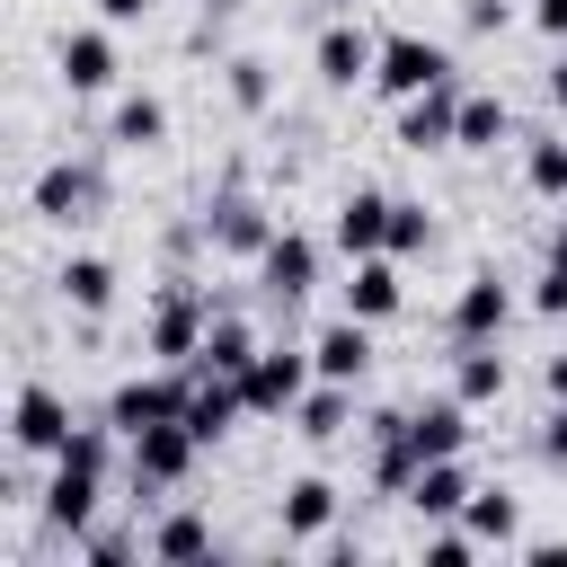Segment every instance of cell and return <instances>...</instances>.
Masks as SVG:
<instances>
[{"mask_svg": "<svg viewBox=\"0 0 567 567\" xmlns=\"http://www.w3.org/2000/svg\"><path fill=\"white\" fill-rule=\"evenodd\" d=\"M337 505H346V487L337 478H292L284 487V505H275V523H284V540H328V523H337Z\"/></svg>", "mask_w": 567, "mask_h": 567, "instance_id": "19", "label": "cell"}, {"mask_svg": "<svg viewBox=\"0 0 567 567\" xmlns=\"http://www.w3.org/2000/svg\"><path fill=\"white\" fill-rule=\"evenodd\" d=\"M9 443H18V452H35V461H53V452L71 443V408H62V390L27 381V390L9 399Z\"/></svg>", "mask_w": 567, "mask_h": 567, "instance_id": "12", "label": "cell"}, {"mask_svg": "<svg viewBox=\"0 0 567 567\" xmlns=\"http://www.w3.org/2000/svg\"><path fill=\"white\" fill-rule=\"evenodd\" d=\"M549 106L567 115V44H558V62H549Z\"/></svg>", "mask_w": 567, "mask_h": 567, "instance_id": "42", "label": "cell"}, {"mask_svg": "<svg viewBox=\"0 0 567 567\" xmlns=\"http://www.w3.org/2000/svg\"><path fill=\"white\" fill-rule=\"evenodd\" d=\"M452 133H461V80L399 97V151H452Z\"/></svg>", "mask_w": 567, "mask_h": 567, "instance_id": "11", "label": "cell"}, {"mask_svg": "<svg viewBox=\"0 0 567 567\" xmlns=\"http://www.w3.org/2000/svg\"><path fill=\"white\" fill-rule=\"evenodd\" d=\"M416 470H425V452H416V434H408V408H381V416H372V487L408 505Z\"/></svg>", "mask_w": 567, "mask_h": 567, "instance_id": "14", "label": "cell"}, {"mask_svg": "<svg viewBox=\"0 0 567 567\" xmlns=\"http://www.w3.org/2000/svg\"><path fill=\"white\" fill-rule=\"evenodd\" d=\"M540 390H549V399H567V354H549V363H540Z\"/></svg>", "mask_w": 567, "mask_h": 567, "instance_id": "41", "label": "cell"}, {"mask_svg": "<svg viewBox=\"0 0 567 567\" xmlns=\"http://www.w3.org/2000/svg\"><path fill=\"white\" fill-rule=\"evenodd\" d=\"M142 540H151V558H159V567H186V558H213V549H221V540H213V523H204V514H186V505H177V514H159Z\"/></svg>", "mask_w": 567, "mask_h": 567, "instance_id": "25", "label": "cell"}, {"mask_svg": "<svg viewBox=\"0 0 567 567\" xmlns=\"http://www.w3.org/2000/svg\"><path fill=\"white\" fill-rule=\"evenodd\" d=\"M186 390H195V372H186V363H159V372H133V381H115V390H106V425H115V434H142V425H168V416H186Z\"/></svg>", "mask_w": 567, "mask_h": 567, "instance_id": "3", "label": "cell"}, {"mask_svg": "<svg viewBox=\"0 0 567 567\" xmlns=\"http://www.w3.org/2000/svg\"><path fill=\"white\" fill-rule=\"evenodd\" d=\"M310 284H319V239H310V230H275L266 257H257V292H266L275 310H292Z\"/></svg>", "mask_w": 567, "mask_h": 567, "instance_id": "10", "label": "cell"}, {"mask_svg": "<svg viewBox=\"0 0 567 567\" xmlns=\"http://www.w3.org/2000/svg\"><path fill=\"white\" fill-rule=\"evenodd\" d=\"M53 284H62V301H71L80 319H97V310H115V284H124V275H115L106 257H62Z\"/></svg>", "mask_w": 567, "mask_h": 567, "instance_id": "26", "label": "cell"}, {"mask_svg": "<svg viewBox=\"0 0 567 567\" xmlns=\"http://www.w3.org/2000/svg\"><path fill=\"white\" fill-rule=\"evenodd\" d=\"M328 9H337V18H354V9H363V0H328Z\"/></svg>", "mask_w": 567, "mask_h": 567, "instance_id": "45", "label": "cell"}, {"mask_svg": "<svg viewBox=\"0 0 567 567\" xmlns=\"http://www.w3.org/2000/svg\"><path fill=\"white\" fill-rule=\"evenodd\" d=\"M532 310H540V319H567V266H558V257L532 275Z\"/></svg>", "mask_w": 567, "mask_h": 567, "instance_id": "35", "label": "cell"}, {"mask_svg": "<svg viewBox=\"0 0 567 567\" xmlns=\"http://www.w3.org/2000/svg\"><path fill=\"white\" fill-rule=\"evenodd\" d=\"M514 133V115H505V97H487V89H470L461 97V133H452V151H496Z\"/></svg>", "mask_w": 567, "mask_h": 567, "instance_id": "29", "label": "cell"}, {"mask_svg": "<svg viewBox=\"0 0 567 567\" xmlns=\"http://www.w3.org/2000/svg\"><path fill=\"white\" fill-rule=\"evenodd\" d=\"M461 558H478V532L470 523H434L425 532V567H461Z\"/></svg>", "mask_w": 567, "mask_h": 567, "instance_id": "34", "label": "cell"}, {"mask_svg": "<svg viewBox=\"0 0 567 567\" xmlns=\"http://www.w3.org/2000/svg\"><path fill=\"white\" fill-rule=\"evenodd\" d=\"M399 301H408V284H399V257L381 248V257H354V275H346V310L354 319H399Z\"/></svg>", "mask_w": 567, "mask_h": 567, "instance_id": "20", "label": "cell"}, {"mask_svg": "<svg viewBox=\"0 0 567 567\" xmlns=\"http://www.w3.org/2000/svg\"><path fill=\"white\" fill-rule=\"evenodd\" d=\"M257 346H266V337H257L239 310H213V328H204V354H195L186 372H248V363H257Z\"/></svg>", "mask_w": 567, "mask_h": 567, "instance_id": "23", "label": "cell"}, {"mask_svg": "<svg viewBox=\"0 0 567 567\" xmlns=\"http://www.w3.org/2000/svg\"><path fill=\"white\" fill-rule=\"evenodd\" d=\"M346 416H354V381H310L301 408H292V434H301V443H337Z\"/></svg>", "mask_w": 567, "mask_h": 567, "instance_id": "24", "label": "cell"}, {"mask_svg": "<svg viewBox=\"0 0 567 567\" xmlns=\"http://www.w3.org/2000/svg\"><path fill=\"white\" fill-rule=\"evenodd\" d=\"M461 523L478 532V549H514V540H523V505H514L505 487H478V496L461 505Z\"/></svg>", "mask_w": 567, "mask_h": 567, "instance_id": "28", "label": "cell"}, {"mask_svg": "<svg viewBox=\"0 0 567 567\" xmlns=\"http://www.w3.org/2000/svg\"><path fill=\"white\" fill-rule=\"evenodd\" d=\"M523 186L549 195V204L567 195V142H558V133H532V142H523Z\"/></svg>", "mask_w": 567, "mask_h": 567, "instance_id": "30", "label": "cell"}, {"mask_svg": "<svg viewBox=\"0 0 567 567\" xmlns=\"http://www.w3.org/2000/svg\"><path fill=\"white\" fill-rule=\"evenodd\" d=\"M523 558L532 567H567V540H523Z\"/></svg>", "mask_w": 567, "mask_h": 567, "instance_id": "40", "label": "cell"}, {"mask_svg": "<svg viewBox=\"0 0 567 567\" xmlns=\"http://www.w3.org/2000/svg\"><path fill=\"white\" fill-rule=\"evenodd\" d=\"M71 549H80L89 567H124V558H151V540H124V532H97V523H89Z\"/></svg>", "mask_w": 567, "mask_h": 567, "instance_id": "33", "label": "cell"}, {"mask_svg": "<svg viewBox=\"0 0 567 567\" xmlns=\"http://www.w3.org/2000/svg\"><path fill=\"white\" fill-rule=\"evenodd\" d=\"M416 248H434V213L416 195H399L390 204V257H416Z\"/></svg>", "mask_w": 567, "mask_h": 567, "instance_id": "32", "label": "cell"}, {"mask_svg": "<svg viewBox=\"0 0 567 567\" xmlns=\"http://www.w3.org/2000/svg\"><path fill=\"white\" fill-rule=\"evenodd\" d=\"M195 461H204V443H195V425H186V416L124 434V470H133L142 505H151V496H168V487H186V478H195Z\"/></svg>", "mask_w": 567, "mask_h": 567, "instance_id": "1", "label": "cell"}, {"mask_svg": "<svg viewBox=\"0 0 567 567\" xmlns=\"http://www.w3.org/2000/svg\"><path fill=\"white\" fill-rule=\"evenodd\" d=\"M204 328H213V301H204L195 284H168V292L151 301V328H142V346H151L159 363H195V354H204Z\"/></svg>", "mask_w": 567, "mask_h": 567, "instance_id": "6", "label": "cell"}, {"mask_svg": "<svg viewBox=\"0 0 567 567\" xmlns=\"http://www.w3.org/2000/svg\"><path fill=\"white\" fill-rule=\"evenodd\" d=\"M549 257H558V266H567V221H558V230H549Z\"/></svg>", "mask_w": 567, "mask_h": 567, "instance_id": "44", "label": "cell"}, {"mask_svg": "<svg viewBox=\"0 0 567 567\" xmlns=\"http://www.w3.org/2000/svg\"><path fill=\"white\" fill-rule=\"evenodd\" d=\"M310 381H319L310 346H257V363L239 372V390H248V416H292Z\"/></svg>", "mask_w": 567, "mask_h": 567, "instance_id": "5", "label": "cell"}, {"mask_svg": "<svg viewBox=\"0 0 567 567\" xmlns=\"http://www.w3.org/2000/svg\"><path fill=\"white\" fill-rule=\"evenodd\" d=\"M53 71H62V89H71V97H106V89H115V71H124V53H115V35H106V27H71V35L53 44Z\"/></svg>", "mask_w": 567, "mask_h": 567, "instance_id": "9", "label": "cell"}, {"mask_svg": "<svg viewBox=\"0 0 567 567\" xmlns=\"http://www.w3.org/2000/svg\"><path fill=\"white\" fill-rule=\"evenodd\" d=\"M434 80H452V53L434 44V35H381V62H372V89L399 106V97H416V89H434Z\"/></svg>", "mask_w": 567, "mask_h": 567, "instance_id": "7", "label": "cell"}, {"mask_svg": "<svg viewBox=\"0 0 567 567\" xmlns=\"http://www.w3.org/2000/svg\"><path fill=\"white\" fill-rule=\"evenodd\" d=\"M372 62H381V35H363L354 18H328L319 44H310V71L328 89H372Z\"/></svg>", "mask_w": 567, "mask_h": 567, "instance_id": "8", "label": "cell"}, {"mask_svg": "<svg viewBox=\"0 0 567 567\" xmlns=\"http://www.w3.org/2000/svg\"><path fill=\"white\" fill-rule=\"evenodd\" d=\"M310 363H319V381H354L363 390V372H372V319H328L319 337H310Z\"/></svg>", "mask_w": 567, "mask_h": 567, "instance_id": "18", "label": "cell"}, {"mask_svg": "<svg viewBox=\"0 0 567 567\" xmlns=\"http://www.w3.org/2000/svg\"><path fill=\"white\" fill-rule=\"evenodd\" d=\"M452 390H461L470 408H487V399H505V354H496V337H470V346L452 354Z\"/></svg>", "mask_w": 567, "mask_h": 567, "instance_id": "27", "label": "cell"}, {"mask_svg": "<svg viewBox=\"0 0 567 567\" xmlns=\"http://www.w3.org/2000/svg\"><path fill=\"white\" fill-rule=\"evenodd\" d=\"M532 452H540L549 470H567V399H549V416H540V434H532Z\"/></svg>", "mask_w": 567, "mask_h": 567, "instance_id": "36", "label": "cell"}, {"mask_svg": "<svg viewBox=\"0 0 567 567\" xmlns=\"http://www.w3.org/2000/svg\"><path fill=\"white\" fill-rule=\"evenodd\" d=\"M532 27H540L549 44H567V0H532Z\"/></svg>", "mask_w": 567, "mask_h": 567, "instance_id": "38", "label": "cell"}, {"mask_svg": "<svg viewBox=\"0 0 567 567\" xmlns=\"http://www.w3.org/2000/svg\"><path fill=\"white\" fill-rule=\"evenodd\" d=\"M195 221H204V248H213V257H248V266H257V257H266V239L284 230V221H275V213H266L248 186H221V195H213Z\"/></svg>", "mask_w": 567, "mask_h": 567, "instance_id": "4", "label": "cell"}, {"mask_svg": "<svg viewBox=\"0 0 567 567\" xmlns=\"http://www.w3.org/2000/svg\"><path fill=\"white\" fill-rule=\"evenodd\" d=\"M230 9H239V0H204V35H213V27H230Z\"/></svg>", "mask_w": 567, "mask_h": 567, "instance_id": "43", "label": "cell"}, {"mask_svg": "<svg viewBox=\"0 0 567 567\" xmlns=\"http://www.w3.org/2000/svg\"><path fill=\"white\" fill-rule=\"evenodd\" d=\"M27 204H35V221H53V230L97 221V213H106V168H97V159H53V168H35Z\"/></svg>", "mask_w": 567, "mask_h": 567, "instance_id": "2", "label": "cell"}, {"mask_svg": "<svg viewBox=\"0 0 567 567\" xmlns=\"http://www.w3.org/2000/svg\"><path fill=\"white\" fill-rule=\"evenodd\" d=\"M505 18H514V0H461V27H470V35H496Z\"/></svg>", "mask_w": 567, "mask_h": 567, "instance_id": "37", "label": "cell"}, {"mask_svg": "<svg viewBox=\"0 0 567 567\" xmlns=\"http://www.w3.org/2000/svg\"><path fill=\"white\" fill-rule=\"evenodd\" d=\"M408 434H416V452H425V461H452V452H470V399L452 390V399H425V408H408Z\"/></svg>", "mask_w": 567, "mask_h": 567, "instance_id": "21", "label": "cell"}, {"mask_svg": "<svg viewBox=\"0 0 567 567\" xmlns=\"http://www.w3.org/2000/svg\"><path fill=\"white\" fill-rule=\"evenodd\" d=\"M478 496V478H470V452H452V461H425L416 470V487H408V514L416 523H461V505Z\"/></svg>", "mask_w": 567, "mask_h": 567, "instance_id": "16", "label": "cell"}, {"mask_svg": "<svg viewBox=\"0 0 567 567\" xmlns=\"http://www.w3.org/2000/svg\"><path fill=\"white\" fill-rule=\"evenodd\" d=\"M505 319H514V292H505L496 266H478V275L452 292V346H470V337H505Z\"/></svg>", "mask_w": 567, "mask_h": 567, "instance_id": "15", "label": "cell"}, {"mask_svg": "<svg viewBox=\"0 0 567 567\" xmlns=\"http://www.w3.org/2000/svg\"><path fill=\"white\" fill-rule=\"evenodd\" d=\"M106 142H115V151H159V142H168V106H159L151 89H124L115 115H106Z\"/></svg>", "mask_w": 567, "mask_h": 567, "instance_id": "22", "label": "cell"}, {"mask_svg": "<svg viewBox=\"0 0 567 567\" xmlns=\"http://www.w3.org/2000/svg\"><path fill=\"white\" fill-rule=\"evenodd\" d=\"M390 204L399 195H381V186H346L337 195V248L346 257H381L390 248Z\"/></svg>", "mask_w": 567, "mask_h": 567, "instance_id": "17", "label": "cell"}, {"mask_svg": "<svg viewBox=\"0 0 567 567\" xmlns=\"http://www.w3.org/2000/svg\"><path fill=\"white\" fill-rule=\"evenodd\" d=\"M97 496H106V470H80V461H53V478H44V523L62 532V540H80L89 523H97Z\"/></svg>", "mask_w": 567, "mask_h": 567, "instance_id": "13", "label": "cell"}, {"mask_svg": "<svg viewBox=\"0 0 567 567\" xmlns=\"http://www.w3.org/2000/svg\"><path fill=\"white\" fill-rule=\"evenodd\" d=\"M221 80H230V106H239V115H266V106H275V71H266L257 53H230Z\"/></svg>", "mask_w": 567, "mask_h": 567, "instance_id": "31", "label": "cell"}, {"mask_svg": "<svg viewBox=\"0 0 567 567\" xmlns=\"http://www.w3.org/2000/svg\"><path fill=\"white\" fill-rule=\"evenodd\" d=\"M151 9H159V0H97V18H106V27H142Z\"/></svg>", "mask_w": 567, "mask_h": 567, "instance_id": "39", "label": "cell"}]
</instances>
